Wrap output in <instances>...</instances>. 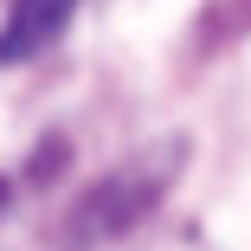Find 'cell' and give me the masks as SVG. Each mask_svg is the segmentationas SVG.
Instances as JSON below:
<instances>
[{"mask_svg": "<svg viewBox=\"0 0 251 251\" xmlns=\"http://www.w3.org/2000/svg\"><path fill=\"white\" fill-rule=\"evenodd\" d=\"M77 0H13L7 7V26H0V65H20V58H39L45 45L65 32Z\"/></svg>", "mask_w": 251, "mask_h": 251, "instance_id": "6da1fadb", "label": "cell"}, {"mask_svg": "<svg viewBox=\"0 0 251 251\" xmlns=\"http://www.w3.org/2000/svg\"><path fill=\"white\" fill-rule=\"evenodd\" d=\"M0 206H7V187H0Z\"/></svg>", "mask_w": 251, "mask_h": 251, "instance_id": "7a4b0ae2", "label": "cell"}]
</instances>
